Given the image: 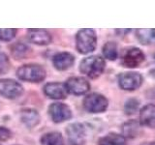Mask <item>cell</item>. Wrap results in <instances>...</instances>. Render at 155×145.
I'll return each instance as SVG.
<instances>
[{
    "instance_id": "1",
    "label": "cell",
    "mask_w": 155,
    "mask_h": 145,
    "mask_svg": "<svg viewBox=\"0 0 155 145\" xmlns=\"http://www.w3.org/2000/svg\"><path fill=\"white\" fill-rule=\"evenodd\" d=\"M97 45V35L93 29H81L76 36L77 50L81 54H88L95 50Z\"/></svg>"
},
{
    "instance_id": "2",
    "label": "cell",
    "mask_w": 155,
    "mask_h": 145,
    "mask_svg": "<svg viewBox=\"0 0 155 145\" xmlns=\"http://www.w3.org/2000/svg\"><path fill=\"white\" fill-rule=\"evenodd\" d=\"M106 68V62L104 58L98 55H92L84 58L81 62L80 71L81 74L88 76L89 79H97L99 77Z\"/></svg>"
},
{
    "instance_id": "3",
    "label": "cell",
    "mask_w": 155,
    "mask_h": 145,
    "mask_svg": "<svg viewBox=\"0 0 155 145\" xmlns=\"http://www.w3.org/2000/svg\"><path fill=\"white\" fill-rule=\"evenodd\" d=\"M19 79L29 82H41L46 77V70L41 65L27 64L23 65L17 71Z\"/></svg>"
},
{
    "instance_id": "4",
    "label": "cell",
    "mask_w": 155,
    "mask_h": 145,
    "mask_svg": "<svg viewBox=\"0 0 155 145\" xmlns=\"http://www.w3.org/2000/svg\"><path fill=\"white\" fill-rule=\"evenodd\" d=\"M109 102L105 96L98 93H91L84 100V108L90 113H101L108 108Z\"/></svg>"
},
{
    "instance_id": "5",
    "label": "cell",
    "mask_w": 155,
    "mask_h": 145,
    "mask_svg": "<svg viewBox=\"0 0 155 145\" xmlns=\"http://www.w3.org/2000/svg\"><path fill=\"white\" fill-rule=\"evenodd\" d=\"M142 75L136 72H122L118 76V84L121 89L126 91H134L143 84Z\"/></svg>"
},
{
    "instance_id": "6",
    "label": "cell",
    "mask_w": 155,
    "mask_h": 145,
    "mask_svg": "<svg viewBox=\"0 0 155 145\" xmlns=\"http://www.w3.org/2000/svg\"><path fill=\"white\" fill-rule=\"evenodd\" d=\"M144 61L143 52L138 47H130L125 50L121 56V64L123 67L133 68L139 67Z\"/></svg>"
},
{
    "instance_id": "7",
    "label": "cell",
    "mask_w": 155,
    "mask_h": 145,
    "mask_svg": "<svg viewBox=\"0 0 155 145\" xmlns=\"http://www.w3.org/2000/svg\"><path fill=\"white\" fill-rule=\"evenodd\" d=\"M23 93V87L19 82L4 79H0V95L7 99H17L21 97Z\"/></svg>"
},
{
    "instance_id": "8",
    "label": "cell",
    "mask_w": 155,
    "mask_h": 145,
    "mask_svg": "<svg viewBox=\"0 0 155 145\" xmlns=\"http://www.w3.org/2000/svg\"><path fill=\"white\" fill-rule=\"evenodd\" d=\"M65 88L67 93L73 95H84L89 91L90 84L88 80L81 76H72L65 82Z\"/></svg>"
},
{
    "instance_id": "9",
    "label": "cell",
    "mask_w": 155,
    "mask_h": 145,
    "mask_svg": "<svg viewBox=\"0 0 155 145\" xmlns=\"http://www.w3.org/2000/svg\"><path fill=\"white\" fill-rule=\"evenodd\" d=\"M66 134L71 145H84L85 143L86 132L84 126L81 123H72L67 127Z\"/></svg>"
},
{
    "instance_id": "10",
    "label": "cell",
    "mask_w": 155,
    "mask_h": 145,
    "mask_svg": "<svg viewBox=\"0 0 155 145\" xmlns=\"http://www.w3.org/2000/svg\"><path fill=\"white\" fill-rule=\"evenodd\" d=\"M48 114L52 121L55 123H61L72 117V111L70 108L65 104L54 103L48 108Z\"/></svg>"
},
{
    "instance_id": "11",
    "label": "cell",
    "mask_w": 155,
    "mask_h": 145,
    "mask_svg": "<svg viewBox=\"0 0 155 145\" xmlns=\"http://www.w3.org/2000/svg\"><path fill=\"white\" fill-rule=\"evenodd\" d=\"M28 40L38 46H47L51 43V35L46 29H28Z\"/></svg>"
},
{
    "instance_id": "12",
    "label": "cell",
    "mask_w": 155,
    "mask_h": 145,
    "mask_svg": "<svg viewBox=\"0 0 155 145\" xmlns=\"http://www.w3.org/2000/svg\"><path fill=\"white\" fill-rule=\"evenodd\" d=\"M44 92L48 98L54 100H64L67 97L65 85L59 82H51L47 83L44 87Z\"/></svg>"
},
{
    "instance_id": "13",
    "label": "cell",
    "mask_w": 155,
    "mask_h": 145,
    "mask_svg": "<svg viewBox=\"0 0 155 145\" xmlns=\"http://www.w3.org/2000/svg\"><path fill=\"white\" fill-rule=\"evenodd\" d=\"M53 66L58 71H65L69 69L75 63V57L69 52H59L52 58Z\"/></svg>"
},
{
    "instance_id": "14",
    "label": "cell",
    "mask_w": 155,
    "mask_h": 145,
    "mask_svg": "<svg viewBox=\"0 0 155 145\" xmlns=\"http://www.w3.org/2000/svg\"><path fill=\"white\" fill-rule=\"evenodd\" d=\"M121 132L123 137L126 138H135L143 133L142 124L137 120H129L121 126Z\"/></svg>"
},
{
    "instance_id": "15",
    "label": "cell",
    "mask_w": 155,
    "mask_h": 145,
    "mask_svg": "<svg viewBox=\"0 0 155 145\" xmlns=\"http://www.w3.org/2000/svg\"><path fill=\"white\" fill-rule=\"evenodd\" d=\"M140 123L148 128H155V105L149 104L140 109Z\"/></svg>"
},
{
    "instance_id": "16",
    "label": "cell",
    "mask_w": 155,
    "mask_h": 145,
    "mask_svg": "<svg viewBox=\"0 0 155 145\" xmlns=\"http://www.w3.org/2000/svg\"><path fill=\"white\" fill-rule=\"evenodd\" d=\"M21 122L27 128H34L40 122V115L37 110L32 108H24L21 111Z\"/></svg>"
},
{
    "instance_id": "17",
    "label": "cell",
    "mask_w": 155,
    "mask_h": 145,
    "mask_svg": "<svg viewBox=\"0 0 155 145\" xmlns=\"http://www.w3.org/2000/svg\"><path fill=\"white\" fill-rule=\"evenodd\" d=\"M136 36L142 45H155V29H137Z\"/></svg>"
},
{
    "instance_id": "18",
    "label": "cell",
    "mask_w": 155,
    "mask_h": 145,
    "mask_svg": "<svg viewBox=\"0 0 155 145\" xmlns=\"http://www.w3.org/2000/svg\"><path fill=\"white\" fill-rule=\"evenodd\" d=\"M98 145H127L126 138L123 135L110 133L98 140Z\"/></svg>"
},
{
    "instance_id": "19",
    "label": "cell",
    "mask_w": 155,
    "mask_h": 145,
    "mask_svg": "<svg viewBox=\"0 0 155 145\" xmlns=\"http://www.w3.org/2000/svg\"><path fill=\"white\" fill-rule=\"evenodd\" d=\"M42 145H64V139L60 133L51 132L44 134L41 138Z\"/></svg>"
},
{
    "instance_id": "20",
    "label": "cell",
    "mask_w": 155,
    "mask_h": 145,
    "mask_svg": "<svg viewBox=\"0 0 155 145\" xmlns=\"http://www.w3.org/2000/svg\"><path fill=\"white\" fill-rule=\"evenodd\" d=\"M103 54L105 58L110 61L115 60L118 56L117 45L114 42H108L103 47Z\"/></svg>"
},
{
    "instance_id": "21",
    "label": "cell",
    "mask_w": 155,
    "mask_h": 145,
    "mask_svg": "<svg viewBox=\"0 0 155 145\" xmlns=\"http://www.w3.org/2000/svg\"><path fill=\"white\" fill-rule=\"evenodd\" d=\"M29 52V47L23 43H17L12 47V54L16 59H23Z\"/></svg>"
},
{
    "instance_id": "22",
    "label": "cell",
    "mask_w": 155,
    "mask_h": 145,
    "mask_svg": "<svg viewBox=\"0 0 155 145\" xmlns=\"http://www.w3.org/2000/svg\"><path fill=\"white\" fill-rule=\"evenodd\" d=\"M139 101L136 100V99H130L125 103L124 105V111L126 114L131 115V114H134L136 111H137L138 108H139Z\"/></svg>"
},
{
    "instance_id": "23",
    "label": "cell",
    "mask_w": 155,
    "mask_h": 145,
    "mask_svg": "<svg viewBox=\"0 0 155 145\" xmlns=\"http://www.w3.org/2000/svg\"><path fill=\"white\" fill-rule=\"evenodd\" d=\"M17 35V29H1L0 28V40L4 42H9L13 40Z\"/></svg>"
},
{
    "instance_id": "24",
    "label": "cell",
    "mask_w": 155,
    "mask_h": 145,
    "mask_svg": "<svg viewBox=\"0 0 155 145\" xmlns=\"http://www.w3.org/2000/svg\"><path fill=\"white\" fill-rule=\"evenodd\" d=\"M10 62L8 56L5 53L0 52V75L4 74L9 70Z\"/></svg>"
},
{
    "instance_id": "25",
    "label": "cell",
    "mask_w": 155,
    "mask_h": 145,
    "mask_svg": "<svg viewBox=\"0 0 155 145\" xmlns=\"http://www.w3.org/2000/svg\"><path fill=\"white\" fill-rule=\"evenodd\" d=\"M11 130L5 127H0V141H6L9 138H11Z\"/></svg>"
},
{
    "instance_id": "26",
    "label": "cell",
    "mask_w": 155,
    "mask_h": 145,
    "mask_svg": "<svg viewBox=\"0 0 155 145\" xmlns=\"http://www.w3.org/2000/svg\"><path fill=\"white\" fill-rule=\"evenodd\" d=\"M140 145H155V142L154 141H149V142H143V144Z\"/></svg>"
}]
</instances>
